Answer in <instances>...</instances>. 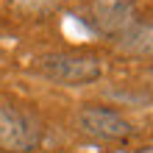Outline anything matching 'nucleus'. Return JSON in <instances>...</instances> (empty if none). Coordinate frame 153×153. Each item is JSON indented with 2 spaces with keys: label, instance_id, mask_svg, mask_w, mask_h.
I'll list each match as a JSON object with an SVG mask.
<instances>
[{
  "label": "nucleus",
  "instance_id": "obj_1",
  "mask_svg": "<svg viewBox=\"0 0 153 153\" xmlns=\"http://www.w3.org/2000/svg\"><path fill=\"white\" fill-rule=\"evenodd\" d=\"M39 73L59 86H86L103 75V64L92 53L64 50V53H48L39 61Z\"/></svg>",
  "mask_w": 153,
  "mask_h": 153
},
{
  "label": "nucleus",
  "instance_id": "obj_2",
  "mask_svg": "<svg viewBox=\"0 0 153 153\" xmlns=\"http://www.w3.org/2000/svg\"><path fill=\"white\" fill-rule=\"evenodd\" d=\"M42 145V123L20 106H0V153H33Z\"/></svg>",
  "mask_w": 153,
  "mask_h": 153
},
{
  "label": "nucleus",
  "instance_id": "obj_3",
  "mask_svg": "<svg viewBox=\"0 0 153 153\" xmlns=\"http://www.w3.org/2000/svg\"><path fill=\"white\" fill-rule=\"evenodd\" d=\"M78 131L92 137L97 142H123L134 134L131 120H125L120 111L106 109V106H84L75 117Z\"/></svg>",
  "mask_w": 153,
  "mask_h": 153
},
{
  "label": "nucleus",
  "instance_id": "obj_4",
  "mask_svg": "<svg viewBox=\"0 0 153 153\" xmlns=\"http://www.w3.org/2000/svg\"><path fill=\"white\" fill-rule=\"evenodd\" d=\"M95 28L106 36H117L134 22V0H92L89 6Z\"/></svg>",
  "mask_w": 153,
  "mask_h": 153
},
{
  "label": "nucleus",
  "instance_id": "obj_5",
  "mask_svg": "<svg viewBox=\"0 0 153 153\" xmlns=\"http://www.w3.org/2000/svg\"><path fill=\"white\" fill-rule=\"evenodd\" d=\"M114 48L125 56H153V22L134 20L114 39Z\"/></svg>",
  "mask_w": 153,
  "mask_h": 153
},
{
  "label": "nucleus",
  "instance_id": "obj_6",
  "mask_svg": "<svg viewBox=\"0 0 153 153\" xmlns=\"http://www.w3.org/2000/svg\"><path fill=\"white\" fill-rule=\"evenodd\" d=\"M61 3H64V0H14V6L20 8L22 14H31V17H45V14L56 11Z\"/></svg>",
  "mask_w": 153,
  "mask_h": 153
},
{
  "label": "nucleus",
  "instance_id": "obj_7",
  "mask_svg": "<svg viewBox=\"0 0 153 153\" xmlns=\"http://www.w3.org/2000/svg\"><path fill=\"white\" fill-rule=\"evenodd\" d=\"M137 153H153V145H150V148H142V150H137Z\"/></svg>",
  "mask_w": 153,
  "mask_h": 153
}]
</instances>
